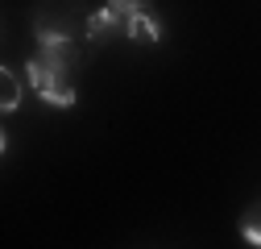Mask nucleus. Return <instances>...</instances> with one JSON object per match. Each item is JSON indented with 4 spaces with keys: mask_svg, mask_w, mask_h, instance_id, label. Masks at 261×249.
Returning a JSON list of instances; mask_svg holds the SVG:
<instances>
[{
    "mask_svg": "<svg viewBox=\"0 0 261 249\" xmlns=\"http://www.w3.org/2000/svg\"><path fill=\"white\" fill-rule=\"evenodd\" d=\"M75 46L71 42H42L38 58H29V83L46 104L71 108L75 104Z\"/></svg>",
    "mask_w": 261,
    "mask_h": 249,
    "instance_id": "obj_1",
    "label": "nucleus"
},
{
    "mask_svg": "<svg viewBox=\"0 0 261 249\" xmlns=\"http://www.w3.org/2000/svg\"><path fill=\"white\" fill-rule=\"evenodd\" d=\"M87 34H91V42H108V38H116V34H124V38H128V29H124V25L104 9V13H95V17L87 21Z\"/></svg>",
    "mask_w": 261,
    "mask_h": 249,
    "instance_id": "obj_2",
    "label": "nucleus"
},
{
    "mask_svg": "<svg viewBox=\"0 0 261 249\" xmlns=\"http://www.w3.org/2000/svg\"><path fill=\"white\" fill-rule=\"evenodd\" d=\"M108 13H112L124 29H133V21L149 13V0H108Z\"/></svg>",
    "mask_w": 261,
    "mask_h": 249,
    "instance_id": "obj_3",
    "label": "nucleus"
},
{
    "mask_svg": "<svg viewBox=\"0 0 261 249\" xmlns=\"http://www.w3.org/2000/svg\"><path fill=\"white\" fill-rule=\"evenodd\" d=\"M241 237H245L249 245H257V249H261V200L241 216Z\"/></svg>",
    "mask_w": 261,
    "mask_h": 249,
    "instance_id": "obj_4",
    "label": "nucleus"
},
{
    "mask_svg": "<svg viewBox=\"0 0 261 249\" xmlns=\"http://www.w3.org/2000/svg\"><path fill=\"white\" fill-rule=\"evenodd\" d=\"M0 87H5V91H0V108L13 112V108H17V100H21V83H17V75H13L9 67L0 71Z\"/></svg>",
    "mask_w": 261,
    "mask_h": 249,
    "instance_id": "obj_5",
    "label": "nucleus"
},
{
    "mask_svg": "<svg viewBox=\"0 0 261 249\" xmlns=\"http://www.w3.org/2000/svg\"><path fill=\"white\" fill-rule=\"evenodd\" d=\"M128 38H141V42H158V38H162V25H158V21H153V17L145 13V17H137V21H133V29H128Z\"/></svg>",
    "mask_w": 261,
    "mask_h": 249,
    "instance_id": "obj_6",
    "label": "nucleus"
}]
</instances>
